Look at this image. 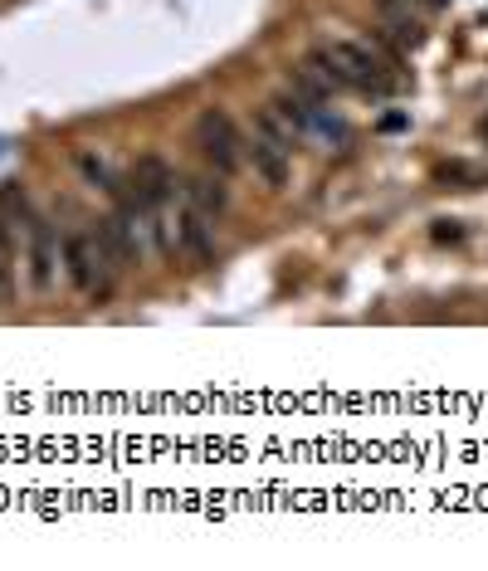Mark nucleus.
Listing matches in <instances>:
<instances>
[{
  "mask_svg": "<svg viewBox=\"0 0 488 571\" xmlns=\"http://www.w3.org/2000/svg\"><path fill=\"white\" fill-rule=\"evenodd\" d=\"M171 186H176V176H171V166H166L161 157H142L137 171H132V195L147 205L152 220L161 215V205H166V195H171Z\"/></svg>",
  "mask_w": 488,
  "mask_h": 571,
  "instance_id": "0eeeda50",
  "label": "nucleus"
},
{
  "mask_svg": "<svg viewBox=\"0 0 488 571\" xmlns=\"http://www.w3.org/2000/svg\"><path fill=\"white\" fill-rule=\"evenodd\" d=\"M74 166L83 171V181H88V186H98V191H108L112 201H118V195L128 191V186H118V176L108 171V161H103V157H93L88 147H79V152H74Z\"/></svg>",
  "mask_w": 488,
  "mask_h": 571,
  "instance_id": "9d476101",
  "label": "nucleus"
},
{
  "mask_svg": "<svg viewBox=\"0 0 488 571\" xmlns=\"http://www.w3.org/2000/svg\"><path fill=\"white\" fill-rule=\"evenodd\" d=\"M327 54L337 59V69H342V79H347V88H361V93H386V88H391L386 69L371 59V49H361V45H327Z\"/></svg>",
  "mask_w": 488,
  "mask_h": 571,
  "instance_id": "7ed1b4c3",
  "label": "nucleus"
},
{
  "mask_svg": "<svg viewBox=\"0 0 488 571\" xmlns=\"http://www.w3.org/2000/svg\"><path fill=\"white\" fill-rule=\"evenodd\" d=\"M0 211H5V215H10V220H15V225H25L29 215H35V205H29V195L20 191L15 181H0Z\"/></svg>",
  "mask_w": 488,
  "mask_h": 571,
  "instance_id": "9b49d317",
  "label": "nucleus"
},
{
  "mask_svg": "<svg viewBox=\"0 0 488 571\" xmlns=\"http://www.w3.org/2000/svg\"><path fill=\"white\" fill-rule=\"evenodd\" d=\"M176 225H181L186 254H191L195 264H215V254H220V244H215V215H205L201 205L186 201L181 215H176Z\"/></svg>",
  "mask_w": 488,
  "mask_h": 571,
  "instance_id": "423d86ee",
  "label": "nucleus"
},
{
  "mask_svg": "<svg viewBox=\"0 0 488 571\" xmlns=\"http://www.w3.org/2000/svg\"><path fill=\"white\" fill-rule=\"evenodd\" d=\"M25 240H29V284H35V294H49L54 288V225L45 220V215H29L25 220Z\"/></svg>",
  "mask_w": 488,
  "mask_h": 571,
  "instance_id": "20e7f679",
  "label": "nucleus"
},
{
  "mask_svg": "<svg viewBox=\"0 0 488 571\" xmlns=\"http://www.w3.org/2000/svg\"><path fill=\"white\" fill-rule=\"evenodd\" d=\"M244 157L254 161V171L264 176V186H274V191H284L288 186V171H294V166H288V152L278 147L274 137H264V132H249V142H244Z\"/></svg>",
  "mask_w": 488,
  "mask_h": 571,
  "instance_id": "6e6552de",
  "label": "nucleus"
},
{
  "mask_svg": "<svg viewBox=\"0 0 488 571\" xmlns=\"http://www.w3.org/2000/svg\"><path fill=\"white\" fill-rule=\"evenodd\" d=\"M5 220H10V215L0 211V254H15V240H10V225Z\"/></svg>",
  "mask_w": 488,
  "mask_h": 571,
  "instance_id": "4468645a",
  "label": "nucleus"
},
{
  "mask_svg": "<svg viewBox=\"0 0 488 571\" xmlns=\"http://www.w3.org/2000/svg\"><path fill=\"white\" fill-rule=\"evenodd\" d=\"M112 259L98 244V235H64V274L79 294L88 298H108L112 294Z\"/></svg>",
  "mask_w": 488,
  "mask_h": 571,
  "instance_id": "f257e3e1",
  "label": "nucleus"
},
{
  "mask_svg": "<svg viewBox=\"0 0 488 571\" xmlns=\"http://www.w3.org/2000/svg\"><path fill=\"white\" fill-rule=\"evenodd\" d=\"M15 298V269H10V254H0V303Z\"/></svg>",
  "mask_w": 488,
  "mask_h": 571,
  "instance_id": "f8f14e48",
  "label": "nucleus"
},
{
  "mask_svg": "<svg viewBox=\"0 0 488 571\" xmlns=\"http://www.w3.org/2000/svg\"><path fill=\"white\" fill-rule=\"evenodd\" d=\"M195 147H201V157L211 161V171H220V176H235L240 161H244V142H240L235 122L225 118L220 108H205L201 118H195Z\"/></svg>",
  "mask_w": 488,
  "mask_h": 571,
  "instance_id": "f03ea898",
  "label": "nucleus"
},
{
  "mask_svg": "<svg viewBox=\"0 0 488 571\" xmlns=\"http://www.w3.org/2000/svg\"><path fill=\"white\" fill-rule=\"evenodd\" d=\"M98 244L108 249V259L118 269H132V264H142V244H137V220L132 215H108V220H98Z\"/></svg>",
  "mask_w": 488,
  "mask_h": 571,
  "instance_id": "39448f33",
  "label": "nucleus"
},
{
  "mask_svg": "<svg viewBox=\"0 0 488 571\" xmlns=\"http://www.w3.org/2000/svg\"><path fill=\"white\" fill-rule=\"evenodd\" d=\"M459 220H434V240H459Z\"/></svg>",
  "mask_w": 488,
  "mask_h": 571,
  "instance_id": "ddd939ff",
  "label": "nucleus"
},
{
  "mask_svg": "<svg viewBox=\"0 0 488 571\" xmlns=\"http://www.w3.org/2000/svg\"><path fill=\"white\" fill-rule=\"evenodd\" d=\"M225 181H230V176H220V171L186 176V201L201 205L205 215H225L230 211V191H225Z\"/></svg>",
  "mask_w": 488,
  "mask_h": 571,
  "instance_id": "1a4fd4ad",
  "label": "nucleus"
}]
</instances>
